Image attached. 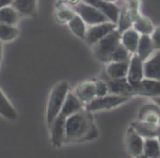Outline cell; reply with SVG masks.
Wrapping results in <instances>:
<instances>
[{
	"label": "cell",
	"instance_id": "6da1fadb",
	"mask_svg": "<svg viewBox=\"0 0 160 158\" xmlns=\"http://www.w3.org/2000/svg\"><path fill=\"white\" fill-rule=\"evenodd\" d=\"M98 137V130L90 111L86 108L68 117L66 120V141L80 142Z\"/></svg>",
	"mask_w": 160,
	"mask_h": 158
},
{
	"label": "cell",
	"instance_id": "7a4b0ae2",
	"mask_svg": "<svg viewBox=\"0 0 160 158\" xmlns=\"http://www.w3.org/2000/svg\"><path fill=\"white\" fill-rule=\"evenodd\" d=\"M68 92V83L65 81L58 82L52 88L46 108V121L48 128L52 125V123L56 119V117L60 114V110H62V106H64L65 99H66Z\"/></svg>",
	"mask_w": 160,
	"mask_h": 158
},
{
	"label": "cell",
	"instance_id": "3957f363",
	"mask_svg": "<svg viewBox=\"0 0 160 158\" xmlns=\"http://www.w3.org/2000/svg\"><path fill=\"white\" fill-rule=\"evenodd\" d=\"M121 44V33L118 29L100 40L93 45L94 57L101 62L109 63L112 61V55L116 47Z\"/></svg>",
	"mask_w": 160,
	"mask_h": 158
},
{
	"label": "cell",
	"instance_id": "277c9868",
	"mask_svg": "<svg viewBox=\"0 0 160 158\" xmlns=\"http://www.w3.org/2000/svg\"><path fill=\"white\" fill-rule=\"evenodd\" d=\"M129 99L127 96H121V95L108 94L102 97H96L93 100L86 105V109L90 112L100 111V110H109L115 108L120 105H123Z\"/></svg>",
	"mask_w": 160,
	"mask_h": 158
},
{
	"label": "cell",
	"instance_id": "5b68a950",
	"mask_svg": "<svg viewBox=\"0 0 160 158\" xmlns=\"http://www.w3.org/2000/svg\"><path fill=\"white\" fill-rule=\"evenodd\" d=\"M75 10H76V13L79 14V16L82 18V20L86 22V24L90 25V26L109 21V19H108L102 12L99 11L93 6L85 2V1L78 3V5L76 6Z\"/></svg>",
	"mask_w": 160,
	"mask_h": 158
},
{
	"label": "cell",
	"instance_id": "8992f818",
	"mask_svg": "<svg viewBox=\"0 0 160 158\" xmlns=\"http://www.w3.org/2000/svg\"><path fill=\"white\" fill-rule=\"evenodd\" d=\"M114 30H116V24L111 22V21L100 23V24L91 25L87 30V34H86L85 40L88 44L93 46L96 43H98L99 40H102L104 36H107L111 32H113Z\"/></svg>",
	"mask_w": 160,
	"mask_h": 158
},
{
	"label": "cell",
	"instance_id": "52a82bcc",
	"mask_svg": "<svg viewBox=\"0 0 160 158\" xmlns=\"http://www.w3.org/2000/svg\"><path fill=\"white\" fill-rule=\"evenodd\" d=\"M66 120L67 117L59 114L48 128L51 132V142L55 147H60L66 142Z\"/></svg>",
	"mask_w": 160,
	"mask_h": 158
},
{
	"label": "cell",
	"instance_id": "ba28073f",
	"mask_svg": "<svg viewBox=\"0 0 160 158\" xmlns=\"http://www.w3.org/2000/svg\"><path fill=\"white\" fill-rule=\"evenodd\" d=\"M145 79L144 75V61L138 57L137 53H133L129 60L128 73H127V81L129 82L132 86L135 88L138 84Z\"/></svg>",
	"mask_w": 160,
	"mask_h": 158
},
{
	"label": "cell",
	"instance_id": "9c48e42d",
	"mask_svg": "<svg viewBox=\"0 0 160 158\" xmlns=\"http://www.w3.org/2000/svg\"><path fill=\"white\" fill-rule=\"evenodd\" d=\"M85 2L89 3V5L93 6L94 8L101 11L111 22L115 23L118 25V18H120L121 10L113 2H109L105 0H83Z\"/></svg>",
	"mask_w": 160,
	"mask_h": 158
},
{
	"label": "cell",
	"instance_id": "30bf717a",
	"mask_svg": "<svg viewBox=\"0 0 160 158\" xmlns=\"http://www.w3.org/2000/svg\"><path fill=\"white\" fill-rule=\"evenodd\" d=\"M144 143L145 137L134 130V128H129L126 133V147L128 153L135 158L139 157L144 154Z\"/></svg>",
	"mask_w": 160,
	"mask_h": 158
},
{
	"label": "cell",
	"instance_id": "8fae6325",
	"mask_svg": "<svg viewBox=\"0 0 160 158\" xmlns=\"http://www.w3.org/2000/svg\"><path fill=\"white\" fill-rule=\"evenodd\" d=\"M109 86V93L114 95H121V96L131 97L135 95L134 87L127 81V77L124 79H109L107 81Z\"/></svg>",
	"mask_w": 160,
	"mask_h": 158
},
{
	"label": "cell",
	"instance_id": "7c38bea8",
	"mask_svg": "<svg viewBox=\"0 0 160 158\" xmlns=\"http://www.w3.org/2000/svg\"><path fill=\"white\" fill-rule=\"evenodd\" d=\"M135 95L150 97V98L160 96V81L145 77L135 88Z\"/></svg>",
	"mask_w": 160,
	"mask_h": 158
},
{
	"label": "cell",
	"instance_id": "4fadbf2b",
	"mask_svg": "<svg viewBox=\"0 0 160 158\" xmlns=\"http://www.w3.org/2000/svg\"><path fill=\"white\" fill-rule=\"evenodd\" d=\"M75 95L82 104H89L96 98V82L85 81L79 83L75 88Z\"/></svg>",
	"mask_w": 160,
	"mask_h": 158
},
{
	"label": "cell",
	"instance_id": "5bb4252c",
	"mask_svg": "<svg viewBox=\"0 0 160 158\" xmlns=\"http://www.w3.org/2000/svg\"><path fill=\"white\" fill-rule=\"evenodd\" d=\"M144 75L146 79L160 81V51H156L149 59L144 61Z\"/></svg>",
	"mask_w": 160,
	"mask_h": 158
},
{
	"label": "cell",
	"instance_id": "9a60e30c",
	"mask_svg": "<svg viewBox=\"0 0 160 158\" xmlns=\"http://www.w3.org/2000/svg\"><path fill=\"white\" fill-rule=\"evenodd\" d=\"M82 109H83V104L81 103V100L76 96L75 93L68 92L66 99H65L64 106H62V110H60V114L68 118V117L77 114V112H79L80 110Z\"/></svg>",
	"mask_w": 160,
	"mask_h": 158
},
{
	"label": "cell",
	"instance_id": "2e32d148",
	"mask_svg": "<svg viewBox=\"0 0 160 158\" xmlns=\"http://www.w3.org/2000/svg\"><path fill=\"white\" fill-rule=\"evenodd\" d=\"M160 108L157 105H146L139 111V120L155 127H160Z\"/></svg>",
	"mask_w": 160,
	"mask_h": 158
},
{
	"label": "cell",
	"instance_id": "e0dca14e",
	"mask_svg": "<svg viewBox=\"0 0 160 158\" xmlns=\"http://www.w3.org/2000/svg\"><path fill=\"white\" fill-rule=\"evenodd\" d=\"M128 67L129 61H111L108 63L107 68H105V73H107L109 79H124V77H127Z\"/></svg>",
	"mask_w": 160,
	"mask_h": 158
},
{
	"label": "cell",
	"instance_id": "ac0fdd59",
	"mask_svg": "<svg viewBox=\"0 0 160 158\" xmlns=\"http://www.w3.org/2000/svg\"><path fill=\"white\" fill-rule=\"evenodd\" d=\"M155 53H156V49H155V46H153L151 36L150 35H140L139 43H138V47H137V51H136L138 57H139L142 61H146V60L149 59Z\"/></svg>",
	"mask_w": 160,
	"mask_h": 158
},
{
	"label": "cell",
	"instance_id": "d6986e66",
	"mask_svg": "<svg viewBox=\"0 0 160 158\" xmlns=\"http://www.w3.org/2000/svg\"><path fill=\"white\" fill-rule=\"evenodd\" d=\"M139 38H140V34L134 27H131V29L126 30V31L121 34V43L132 53H136V51H137Z\"/></svg>",
	"mask_w": 160,
	"mask_h": 158
},
{
	"label": "cell",
	"instance_id": "ffe728a7",
	"mask_svg": "<svg viewBox=\"0 0 160 158\" xmlns=\"http://www.w3.org/2000/svg\"><path fill=\"white\" fill-rule=\"evenodd\" d=\"M131 127L134 128V130L145 138L151 137V136H158L160 134V127L151 125L142 120L135 121V122L132 123Z\"/></svg>",
	"mask_w": 160,
	"mask_h": 158
},
{
	"label": "cell",
	"instance_id": "44dd1931",
	"mask_svg": "<svg viewBox=\"0 0 160 158\" xmlns=\"http://www.w3.org/2000/svg\"><path fill=\"white\" fill-rule=\"evenodd\" d=\"M11 6L22 16H33L36 11L38 0H13Z\"/></svg>",
	"mask_w": 160,
	"mask_h": 158
},
{
	"label": "cell",
	"instance_id": "7402d4cb",
	"mask_svg": "<svg viewBox=\"0 0 160 158\" xmlns=\"http://www.w3.org/2000/svg\"><path fill=\"white\" fill-rule=\"evenodd\" d=\"M144 155L147 158H160V142L158 136L145 138Z\"/></svg>",
	"mask_w": 160,
	"mask_h": 158
},
{
	"label": "cell",
	"instance_id": "603a6c76",
	"mask_svg": "<svg viewBox=\"0 0 160 158\" xmlns=\"http://www.w3.org/2000/svg\"><path fill=\"white\" fill-rule=\"evenodd\" d=\"M0 116H2L8 120H16L18 118L17 110L8 100V98L1 90H0Z\"/></svg>",
	"mask_w": 160,
	"mask_h": 158
},
{
	"label": "cell",
	"instance_id": "cb8c5ba5",
	"mask_svg": "<svg viewBox=\"0 0 160 158\" xmlns=\"http://www.w3.org/2000/svg\"><path fill=\"white\" fill-rule=\"evenodd\" d=\"M133 27L140 34V35H151V33L155 30L152 22L149 20L147 16H144L142 14L138 16L134 21Z\"/></svg>",
	"mask_w": 160,
	"mask_h": 158
},
{
	"label": "cell",
	"instance_id": "d4e9b609",
	"mask_svg": "<svg viewBox=\"0 0 160 158\" xmlns=\"http://www.w3.org/2000/svg\"><path fill=\"white\" fill-rule=\"evenodd\" d=\"M68 25H69V29L71 30V32L76 36L85 40L86 34H87V26H86L87 24H86V22L82 20V18L79 14L76 13V16L69 21Z\"/></svg>",
	"mask_w": 160,
	"mask_h": 158
},
{
	"label": "cell",
	"instance_id": "484cf974",
	"mask_svg": "<svg viewBox=\"0 0 160 158\" xmlns=\"http://www.w3.org/2000/svg\"><path fill=\"white\" fill-rule=\"evenodd\" d=\"M19 12L14 9L12 6H7V7L0 9V23L9 25H17L19 21Z\"/></svg>",
	"mask_w": 160,
	"mask_h": 158
},
{
	"label": "cell",
	"instance_id": "4316f807",
	"mask_svg": "<svg viewBox=\"0 0 160 158\" xmlns=\"http://www.w3.org/2000/svg\"><path fill=\"white\" fill-rule=\"evenodd\" d=\"M19 30L16 25H9L0 23V40L1 42H11L17 38Z\"/></svg>",
	"mask_w": 160,
	"mask_h": 158
},
{
	"label": "cell",
	"instance_id": "83f0119b",
	"mask_svg": "<svg viewBox=\"0 0 160 158\" xmlns=\"http://www.w3.org/2000/svg\"><path fill=\"white\" fill-rule=\"evenodd\" d=\"M133 24H134V21H133V18H132L131 13H129L126 8H124V9L121 11L120 18H118V31L122 34L123 32H125L126 30L133 27Z\"/></svg>",
	"mask_w": 160,
	"mask_h": 158
},
{
	"label": "cell",
	"instance_id": "f1b7e54d",
	"mask_svg": "<svg viewBox=\"0 0 160 158\" xmlns=\"http://www.w3.org/2000/svg\"><path fill=\"white\" fill-rule=\"evenodd\" d=\"M132 55H133V53L121 43V44L116 47L115 50H114L113 55H112V61H116V62L129 61Z\"/></svg>",
	"mask_w": 160,
	"mask_h": 158
},
{
	"label": "cell",
	"instance_id": "f546056e",
	"mask_svg": "<svg viewBox=\"0 0 160 158\" xmlns=\"http://www.w3.org/2000/svg\"><path fill=\"white\" fill-rule=\"evenodd\" d=\"M76 16V11H73L72 9L66 7V6H62L59 9L56 10L55 16L57 19L58 22L60 23H69V21Z\"/></svg>",
	"mask_w": 160,
	"mask_h": 158
},
{
	"label": "cell",
	"instance_id": "4dcf8cb0",
	"mask_svg": "<svg viewBox=\"0 0 160 158\" xmlns=\"http://www.w3.org/2000/svg\"><path fill=\"white\" fill-rule=\"evenodd\" d=\"M108 94H110V93H109V86H108L107 81H103V80L97 81L96 82V96L102 97Z\"/></svg>",
	"mask_w": 160,
	"mask_h": 158
},
{
	"label": "cell",
	"instance_id": "1f68e13d",
	"mask_svg": "<svg viewBox=\"0 0 160 158\" xmlns=\"http://www.w3.org/2000/svg\"><path fill=\"white\" fill-rule=\"evenodd\" d=\"M150 36L151 40H152L156 51H160V25L155 27V30H153V32L151 33Z\"/></svg>",
	"mask_w": 160,
	"mask_h": 158
},
{
	"label": "cell",
	"instance_id": "d6a6232c",
	"mask_svg": "<svg viewBox=\"0 0 160 158\" xmlns=\"http://www.w3.org/2000/svg\"><path fill=\"white\" fill-rule=\"evenodd\" d=\"M13 0H0V9L7 7V6H11Z\"/></svg>",
	"mask_w": 160,
	"mask_h": 158
},
{
	"label": "cell",
	"instance_id": "836d02e7",
	"mask_svg": "<svg viewBox=\"0 0 160 158\" xmlns=\"http://www.w3.org/2000/svg\"><path fill=\"white\" fill-rule=\"evenodd\" d=\"M152 99V101L156 104V105L158 106V107L160 108V96H158V97H155V98H151Z\"/></svg>",
	"mask_w": 160,
	"mask_h": 158
},
{
	"label": "cell",
	"instance_id": "e575fe53",
	"mask_svg": "<svg viewBox=\"0 0 160 158\" xmlns=\"http://www.w3.org/2000/svg\"><path fill=\"white\" fill-rule=\"evenodd\" d=\"M67 3H70V5H78L80 2V0H65Z\"/></svg>",
	"mask_w": 160,
	"mask_h": 158
},
{
	"label": "cell",
	"instance_id": "d590c367",
	"mask_svg": "<svg viewBox=\"0 0 160 158\" xmlns=\"http://www.w3.org/2000/svg\"><path fill=\"white\" fill-rule=\"evenodd\" d=\"M1 57H2V44L0 40V61H1Z\"/></svg>",
	"mask_w": 160,
	"mask_h": 158
},
{
	"label": "cell",
	"instance_id": "8d00e7d4",
	"mask_svg": "<svg viewBox=\"0 0 160 158\" xmlns=\"http://www.w3.org/2000/svg\"><path fill=\"white\" fill-rule=\"evenodd\" d=\"M105 1H109V2H113V3H115L116 1H118V0H105Z\"/></svg>",
	"mask_w": 160,
	"mask_h": 158
},
{
	"label": "cell",
	"instance_id": "74e56055",
	"mask_svg": "<svg viewBox=\"0 0 160 158\" xmlns=\"http://www.w3.org/2000/svg\"><path fill=\"white\" fill-rule=\"evenodd\" d=\"M137 158H147V157H146V156L144 155V154H142V156H139V157H137Z\"/></svg>",
	"mask_w": 160,
	"mask_h": 158
},
{
	"label": "cell",
	"instance_id": "f35d334b",
	"mask_svg": "<svg viewBox=\"0 0 160 158\" xmlns=\"http://www.w3.org/2000/svg\"><path fill=\"white\" fill-rule=\"evenodd\" d=\"M158 138H159V142H160V134H159V135H158Z\"/></svg>",
	"mask_w": 160,
	"mask_h": 158
}]
</instances>
